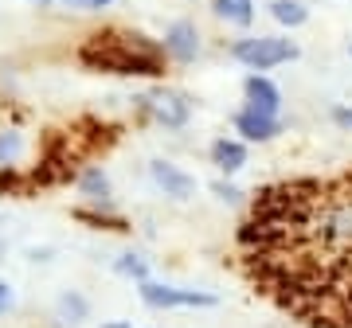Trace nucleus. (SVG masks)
I'll list each match as a JSON object with an SVG mask.
<instances>
[{"instance_id": "nucleus-22", "label": "nucleus", "mask_w": 352, "mask_h": 328, "mask_svg": "<svg viewBox=\"0 0 352 328\" xmlns=\"http://www.w3.org/2000/svg\"><path fill=\"white\" fill-rule=\"evenodd\" d=\"M349 55H352V43H349Z\"/></svg>"}, {"instance_id": "nucleus-19", "label": "nucleus", "mask_w": 352, "mask_h": 328, "mask_svg": "<svg viewBox=\"0 0 352 328\" xmlns=\"http://www.w3.org/2000/svg\"><path fill=\"white\" fill-rule=\"evenodd\" d=\"M16 305V290H12V281H0V313H8Z\"/></svg>"}, {"instance_id": "nucleus-8", "label": "nucleus", "mask_w": 352, "mask_h": 328, "mask_svg": "<svg viewBox=\"0 0 352 328\" xmlns=\"http://www.w3.org/2000/svg\"><path fill=\"white\" fill-rule=\"evenodd\" d=\"M208 161L215 164V172L219 176H235V172H243L247 168V161H251V145L239 137H215L212 145H208Z\"/></svg>"}, {"instance_id": "nucleus-3", "label": "nucleus", "mask_w": 352, "mask_h": 328, "mask_svg": "<svg viewBox=\"0 0 352 328\" xmlns=\"http://www.w3.org/2000/svg\"><path fill=\"white\" fill-rule=\"evenodd\" d=\"M138 297L145 309H215L219 297L208 290H184V285H168V281H138Z\"/></svg>"}, {"instance_id": "nucleus-1", "label": "nucleus", "mask_w": 352, "mask_h": 328, "mask_svg": "<svg viewBox=\"0 0 352 328\" xmlns=\"http://www.w3.org/2000/svg\"><path fill=\"white\" fill-rule=\"evenodd\" d=\"M78 59L90 71L129 78H157L164 75V63H168L161 51V39L153 43L141 32H98L78 47Z\"/></svg>"}, {"instance_id": "nucleus-12", "label": "nucleus", "mask_w": 352, "mask_h": 328, "mask_svg": "<svg viewBox=\"0 0 352 328\" xmlns=\"http://www.w3.org/2000/svg\"><path fill=\"white\" fill-rule=\"evenodd\" d=\"M212 16L215 20H223L227 27H254V16H258V4L254 0H212Z\"/></svg>"}, {"instance_id": "nucleus-11", "label": "nucleus", "mask_w": 352, "mask_h": 328, "mask_svg": "<svg viewBox=\"0 0 352 328\" xmlns=\"http://www.w3.org/2000/svg\"><path fill=\"white\" fill-rule=\"evenodd\" d=\"M266 12H270V20H274L278 27L298 32V27L309 24L314 8H309V0H266Z\"/></svg>"}, {"instance_id": "nucleus-10", "label": "nucleus", "mask_w": 352, "mask_h": 328, "mask_svg": "<svg viewBox=\"0 0 352 328\" xmlns=\"http://www.w3.org/2000/svg\"><path fill=\"white\" fill-rule=\"evenodd\" d=\"M75 188H78V196H82L90 207H98V211H113L110 176H106V168H102V164H87V168L75 176Z\"/></svg>"}, {"instance_id": "nucleus-17", "label": "nucleus", "mask_w": 352, "mask_h": 328, "mask_svg": "<svg viewBox=\"0 0 352 328\" xmlns=\"http://www.w3.org/2000/svg\"><path fill=\"white\" fill-rule=\"evenodd\" d=\"M329 121H333L340 133H352V102H337V106L329 110Z\"/></svg>"}, {"instance_id": "nucleus-20", "label": "nucleus", "mask_w": 352, "mask_h": 328, "mask_svg": "<svg viewBox=\"0 0 352 328\" xmlns=\"http://www.w3.org/2000/svg\"><path fill=\"white\" fill-rule=\"evenodd\" d=\"M28 4H32V8H55L59 0H28Z\"/></svg>"}, {"instance_id": "nucleus-4", "label": "nucleus", "mask_w": 352, "mask_h": 328, "mask_svg": "<svg viewBox=\"0 0 352 328\" xmlns=\"http://www.w3.org/2000/svg\"><path fill=\"white\" fill-rule=\"evenodd\" d=\"M161 51H164V59H168V63L192 67L196 59H200V51H204L200 24H196V20H188V16L173 20V24L164 27V36H161Z\"/></svg>"}, {"instance_id": "nucleus-21", "label": "nucleus", "mask_w": 352, "mask_h": 328, "mask_svg": "<svg viewBox=\"0 0 352 328\" xmlns=\"http://www.w3.org/2000/svg\"><path fill=\"white\" fill-rule=\"evenodd\" d=\"M102 328H138V325H129V320H110V325H102Z\"/></svg>"}, {"instance_id": "nucleus-18", "label": "nucleus", "mask_w": 352, "mask_h": 328, "mask_svg": "<svg viewBox=\"0 0 352 328\" xmlns=\"http://www.w3.org/2000/svg\"><path fill=\"white\" fill-rule=\"evenodd\" d=\"M59 8H71V12H106V8H113V0H59Z\"/></svg>"}, {"instance_id": "nucleus-7", "label": "nucleus", "mask_w": 352, "mask_h": 328, "mask_svg": "<svg viewBox=\"0 0 352 328\" xmlns=\"http://www.w3.org/2000/svg\"><path fill=\"white\" fill-rule=\"evenodd\" d=\"M231 129H235V137L247 141V145H266V141H274L286 121L274 114H263V110H254V106H239L235 114H231Z\"/></svg>"}, {"instance_id": "nucleus-13", "label": "nucleus", "mask_w": 352, "mask_h": 328, "mask_svg": "<svg viewBox=\"0 0 352 328\" xmlns=\"http://www.w3.org/2000/svg\"><path fill=\"white\" fill-rule=\"evenodd\" d=\"M55 320H63V325H71V328L87 325L90 320V301L78 290H63L59 297H55Z\"/></svg>"}, {"instance_id": "nucleus-14", "label": "nucleus", "mask_w": 352, "mask_h": 328, "mask_svg": "<svg viewBox=\"0 0 352 328\" xmlns=\"http://www.w3.org/2000/svg\"><path fill=\"white\" fill-rule=\"evenodd\" d=\"M113 274H118V278H129V281H145V278H153L149 258H145V254H138V250L118 254V258H113Z\"/></svg>"}, {"instance_id": "nucleus-15", "label": "nucleus", "mask_w": 352, "mask_h": 328, "mask_svg": "<svg viewBox=\"0 0 352 328\" xmlns=\"http://www.w3.org/2000/svg\"><path fill=\"white\" fill-rule=\"evenodd\" d=\"M24 152V133L20 129H0V168H12Z\"/></svg>"}, {"instance_id": "nucleus-5", "label": "nucleus", "mask_w": 352, "mask_h": 328, "mask_svg": "<svg viewBox=\"0 0 352 328\" xmlns=\"http://www.w3.org/2000/svg\"><path fill=\"white\" fill-rule=\"evenodd\" d=\"M149 114L153 121L168 133H180V129H188L192 121V98L184 90H173V86H157L149 94Z\"/></svg>"}, {"instance_id": "nucleus-6", "label": "nucleus", "mask_w": 352, "mask_h": 328, "mask_svg": "<svg viewBox=\"0 0 352 328\" xmlns=\"http://www.w3.org/2000/svg\"><path fill=\"white\" fill-rule=\"evenodd\" d=\"M149 180L157 184V191L168 196L173 203L196 200V188H200L188 168H180L176 161H164V156H153V161H149Z\"/></svg>"}, {"instance_id": "nucleus-9", "label": "nucleus", "mask_w": 352, "mask_h": 328, "mask_svg": "<svg viewBox=\"0 0 352 328\" xmlns=\"http://www.w3.org/2000/svg\"><path fill=\"white\" fill-rule=\"evenodd\" d=\"M243 106H254V110H263V114L282 117V90H278V82L270 75L251 71V75L243 78Z\"/></svg>"}, {"instance_id": "nucleus-16", "label": "nucleus", "mask_w": 352, "mask_h": 328, "mask_svg": "<svg viewBox=\"0 0 352 328\" xmlns=\"http://www.w3.org/2000/svg\"><path fill=\"white\" fill-rule=\"evenodd\" d=\"M212 196L219 203H227V207H235V203H243V191L231 184L227 176H219V180H212Z\"/></svg>"}, {"instance_id": "nucleus-2", "label": "nucleus", "mask_w": 352, "mask_h": 328, "mask_svg": "<svg viewBox=\"0 0 352 328\" xmlns=\"http://www.w3.org/2000/svg\"><path fill=\"white\" fill-rule=\"evenodd\" d=\"M227 55L239 67H247V71L266 75V71H274V67L294 63V59L302 55V47L289 36H239V39H231Z\"/></svg>"}]
</instances>
